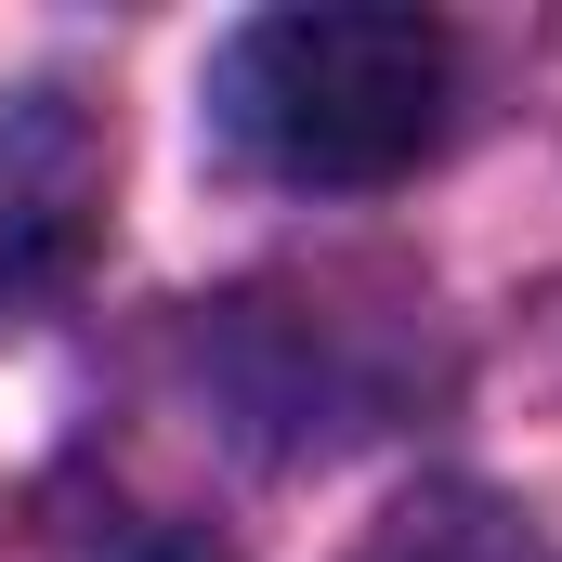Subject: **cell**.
<instances>
[{"label":"cell","instance_id":"obj_1","mask_svg":"<svg viewBox=\"0 0 562 562\" xmlns=\"http://www.w3.org/2000/svg\"><path fill=\"white\" fill-rule=\"evenodd\" d=\"M458 53L406 0H288L236 26L223 53V119L276 183H393L445 144Z\"/></svg>","mask_w":562,"mask_h":562},{"label":"cell","instance_id":"obj_2","mask_svg":"<svg viewBox=\"0 0 562 562\" xmlns=\"http://www.w3.org/2000/svg\"><path fill=\"white\" fill-rule=\"evenodd\" d=\"M92 210H105V144L79 119V92H13L0 105V301L66 276Z\"/></svg>","mask_w":562,"mask_h":562},{"label":"cell","instance_id":"obj_3","mask_svg":"<svg viewBox=\"0 0 562 562\" xmlns=\"http://www.w3.org/2000/svg\"><path fill=\"white\" fill-rule=\"evenodd\" d=\"M353 562H550V550L510 510H484V497H419V510H393Z\"/></svg>","mask_w":562,"mask_h":562}]
</instances>
